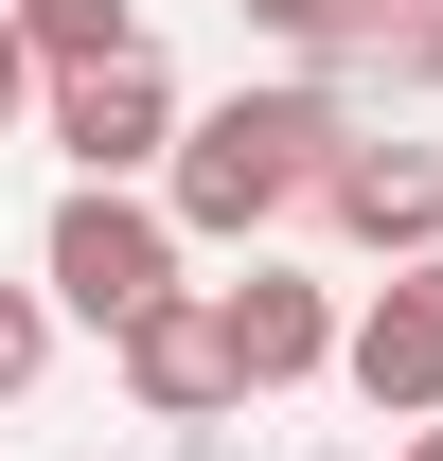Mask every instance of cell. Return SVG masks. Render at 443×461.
I'll use <instances>...</instances> for the list:
<instances>
[{"label": "cell", "instance_id": "obj_3", "mask_svg": "<svg viewBox=\"0 0 443 461\" xmlns=\"http://www.w3.org/2000/svg\"><path fill=\"white\" fill-rule=\"evenodd\" d=\"M36 124H54L71 177H177V124H195V107H177L160 54H124V71H54V107H36Z\"/></svg>", "mask_w": 443, "mask_h": 461}, {"label": "cell", "instance_id": "obj_10", "mask_svg": "<svg viewBox=\"0 0 443 461\" xmlns=\"http://www.w3.org/2000/svg\"><path fill=\"white\" fill-rule=\"evenodd\" d=\"M54 373V285H0V408Z\"/></svg>", "mask_w": 443, "mask_h": 461}, {"label": "cell", "instance_id": "obj_8", "mask_svg": "<svg viewBox=\"0 0 443 461\" xmlns=\"http://www.w3.org/2000/svg\"><path fill=\"white\" fill-rule=\"evenodd\" d=\"M18 36H36V71H124V54H160L124 0H18Z\"/></svg>", "mask_w": 443, "mask_h": 461}, {"label": "cell", "instance_id": "obj_13", "mask_svg": "<svg viewBox=\"0 0 443 461\" xmlns=\"http://www.w3.org/2000/svg\"><path fill=\"white\" fill-rule=\"evenodd\" d=\"M390 461H443V408H426V426H408V444H390Z\"/></svg>", "mask_w": 443, "mask_h": 461}, {"label": "cell", "instance_id": "obj_1", "mask_svg": "<svg viewBox=\"0 0 443 461\" xmlns=\"http://www.w3.org/2000/svg\"><path fill=\"white\" fill-rule=\"evenodd\" d=\"M337 160H355V89H337V71H284V89H231V107L177 124L160 213L195 230V249H267L284 213H320Z\"/></svg>", "mask_w": 443, "mask_h": 461}, {"label": "cell", "instance_id": "obj_2", "mask_svg": "<svg viewBox=\"0 0 443 461\" xmlns=\"http://www.w3.org/2000/svg\"><path fill=\"white\" fill-rule=\"evenodd\" d=\"M177 249H195V230H177L142 177H71V195H54V230H36V285H54V320L124 338L142 302H177Z\"/></svg>", "mask_w": 443, "mask_h": 461}, {"label": "cell", "instance_id": "obj_7", "mask_svg": "<svg viewBox=\"0 0 443 461\" xmlns=\"http://www.w3.org/2000/svg\"><path fill=\"white\" fill-rule=\"evenodd\" d=\"M213 302H231V373H249V391H302V373H337V338H355L337 285H302L267 249H249V285H213Z\"/></svg>", "mask_w": 443, "mask_h": 461}, {"label": "cell", "instance_id": "obj_9", "mask_svg": "<svg viewBox=\"0 0 443 461\" xmlns=\"http://www.w3.org/2000/svg\"><path fill=\"white\" fill-rule=\"evenodd\" d=\"M231 18H249V36H284L302 71H337V54H373V36H390L373 0H231Z\"/></svg>", "mask_w": 443, "mask_h": 461}, {"label": "cell", "instance_id": "obj_6", "mask_svg": "<svg viewBox=\"0 0 443 461\" xmlns=\"http://www.w3.org/2000/svg\"><path fill=\"white\" fill-rule=\"evenodd\" d=\"M320 213H337V249H373V267H426L443 249V142H373V124H355V160L320 177Z\"/></svg>", "mask_w": 443, "mask_h": 461}, {"label": "cell", "instance_id": "obj_4", "mask_svg": "<svg viewBox=\"0 0 443 461\" xmlns=\"http://www.w3.org/2000/svg\"><path fill=\"white\" fill-rule=\"evenodd\" d=\"M107 355H124V391H142V426H231V408H249V373H231V302H213V285L142 302Z\"/></svg>", "mask_w": 443, "mask_h": 461}, {"label": "cell", "instance_id": "obj_15", "mask_svg": "<svg viewBox=\"0 0 443 461\" xmlns=\"http://www.w3.org/2000/svg\"><path fill=\"white\" fill-rule=\"evenodd\" d=\"M302 461H337V444H302Z\"/></svg>", "mask_w": 443, "mask_h": 461}, {"label": "cell", "instance_id": "obj_11", "mask_svg": "<svg viewBox=\"0 0 443 461\" xmlns=\"http://www.w3.org/2000/svg\"><path fill=\"white\" fill-rule=\"evenodd\" d=\"M18 107H54V71H36V36H18V0H0V124Z\"/></svg>", "mask_w": 443, "mask_h": 461}, {"label": "cell", "instance_id": "obj_12", "mask_svg": "<svg viewBox=\"0 0 443 461\" xmlns=\"http://www.w3.org/2000/svg\"><path fill=\"white\" fill-rule=\"evenodd\" d=\"M390 71H408V89H443V0L408 18V36H390Z\"/></svg>", "mask_w": 443, "mask_h": 461}, {"label": "cell", "instance_id": "obj_5", "mask_svg": "<svg viewBox=\"0 0 443 461\" xmlns=\"http://www.w3.org/2000/svg\"><path fill=\"white\" fill-rule=\"evenodd\" d=\"M337 373H355V408H373V426H426V408H443V249H426V267H390V285L355 302Z\"/></svg>", "mask_w": 443, "mask_h": 461}, {"label": "cell", "instance_id": "obj_14", "mask_svg": "<svg viewBox=\"0 0 443 461\" xmlns=\"http://www.w3.org/2000/svg\"><path fill=\"white\" fill-rule=\"evenodd\" d=\"M373 18H390V36H408V18H426V0H373Z\"/></svg>", "mask_w": 443, "mask_h": 461}]
</instances>
